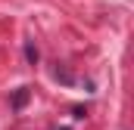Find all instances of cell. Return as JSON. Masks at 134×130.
Returning <instances> with one entry per match:
<instances>
[{"label": "cell", "mask_w": 134, "mask_h": 130, "mask_svg": "<svg viewBox=\"0 0 134 130\" xmlns=\"http://www.w3.org/2000/svg\"><path fill=\"white\" fill-rule=\"evenodd\" d=\"M28 96H31V93H28V87H19V90H16V96H13V108H22V105L28 102Z\"/></svg>", "instance_id": "1"}, {"label": "cell", "mask_w": 134, "mask_h": 130, "mask_svg": "<svg viewBox=\"0 0 134 130\" xmlns=\"http://www.w3.org/2000/svg\"><path fill=\"white\" fill-rule=\"evenodd\" d=\"M25 59H28V62H37V47H34V43H25Z\"/></svg>", "instance_id": "2"}]
</instances>
